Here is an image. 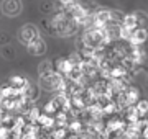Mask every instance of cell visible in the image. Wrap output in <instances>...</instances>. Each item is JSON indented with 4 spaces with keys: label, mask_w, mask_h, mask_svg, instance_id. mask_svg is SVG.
<instances>
[{
    "label": "cell",
    "mask_w": 148,
    "mask_h": 139,
    "mask_svg": "<svg viewBox=\"0 0 148 139\" xmlns=\"http://www.w3.org/2000/svg\"><path fill=\"white\" fill-rule=\"evenodd\" d=\"M147 38H148L147 28H135V30H132L130 34H128V41L132 44H142V43L147 41Z\"/></svg>",
    "instance_id": "obj_6"
},
{
    "label": "cell",
    "mask_w": 148,
    "mask_h": 139,
    "mask_svg": "<svg viewBox=\"0 0 148 139\" xmlns=\"http://www.w3.org/2000/svg\"><path fill=\"white\" fill-rule=\"evenodd\" d=\"M27 85H28V80L23 79V77H12L10 80L7 82V87L15 92H23Z\"/></svg>",
    "instance_id": "obj_8"
},
{
    "label": "cell",
    "mask_w": 148,
    "mask_h": 139,
    "mask_svg": "<svg viewBox=\"0 0 148 139\" xmlns=\"http://www.w3.org/2000/svg\"><path fill=\"white\" fill-rule=\"evenodd\" d=\"M145 82H147V85H148V74H147V79H145Z\"/></svg>",
    "instance_id": "obj_10"
},
{
    "label": "cell",
    "mask_w": 148,
    "mask_h": 139,
    "mask_svg": "<svg viewBox=\"0 0 148 139\" xmlns=\"http://www.w3.org/2000/svg\"><path fill=\"white\" fill-rule=\"evenodd\" d=\"M18 38H20V41L25 44V46H28V44L33 43L36 38H40V30H38L35 25H32V23L23 25L20 33H18Z\"/></svg>",
    "instance_id": "obj_4"
},
{
    "label": "cell",
    "mask_w": 148,
    "mask_h": 139,
    "mask_svg": "<svg viewBox=\"0 0 148 139\" xmlns=\"http://www.w3.org/2000/svg\"><path fill=\"white\" fill-rule=\"evenodd\" d=\"M49 70H54L53 69V64L49 62V61H43L41 64H40V67H38V74H46V72H49Z\"/></svg>",
    "instance_id": "obj_9"
},
{
    "label": "cell",
    "mask_w": 148,
    "mask_h": 139,
    "mask_svg": "<svg viewBox=\"0 0 148 139\" xmlns=\"http://www.w3.org/2000/svg\"><path fill=\"white\" fill-rule=\"evenodd\" d=\"M40 88L45 92H56L63 88V75H59L56 70H49L46 74L40 75Z\"/></svg>",
    "instance_id": "obj_3"
},
{
    "label": "cell",
    "mask_w": 148,
    "mask_h": 139,
    "mask_svg": "<svg viewBox=\"0 0 148 139\" xmlns=\"http://www.w3.org/2000/svg\"><path fill=\"white\" fill-rule=\"evenodd\" d=\"M107 41H109V36H107V33H106L104 28L92 26V28H89V30L84 33V36H82V43H84L87 51H95V49L102 48Z\"/></svg>",
    "instance_id": "obj_2"
},
{
    "label": "cell",
    "mask_w": 148,
    "mask_h": 139,
    "mask_svg": "<svg viewBox=\"0 0 148 139\" xmlns=\"http://www.w3.org/2000/svg\"><path fill=\"white\" fill-rule=\"evenodd\" d=\"M27 49H28V53L33 54V56H41V54L46 53V43L43 41L41 38H36L33 43L28 44Z\"/></svg>",
    "instance_id": "obj_7"
},
{
    "label": "cell",
    "mask_w": 148,
    "mask_h": 139,
    "mask_svg": "<svg viewBox=\"0 0 148 139\" xmlns=\"http://www.w3.org/2000/svg\"><path fill=\"white\" fill-rule=\"evenodd\" d=\"M2 11L7 16H16L21 11V2L20 0H3L2 2Z\"/></svg>",
    "instance_id": "obj_5"
},
{
    "label": "cell",
    "mask_w": 148,
    "mask_h": 139,
    "mask_svg": "<svg viewBox=\"0 0 148 139\" xmlns=\"http://www.w3.org/2000/svg\"><path fill=\"white\" fill-rule=\"evenodd\" d=\"M51 31L54 34H58V36H71L74 33L77 31V22L74 20L73 16H69L66 11H59L56 15L53 16V20H51Z\"/></svg>",
    "instance_id": "obj_1"
}]
</instances>
